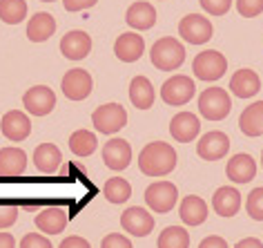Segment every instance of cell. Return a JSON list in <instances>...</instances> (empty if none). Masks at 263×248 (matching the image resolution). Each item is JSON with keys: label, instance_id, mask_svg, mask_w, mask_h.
I'll return each mask as SVG.
<instances>
[{"label": "cell", "instance_id": "cell-1", "mask_svg": "<svg viewBox=\"0 0 263 248\" xmlns=\"http://www.w3.org/2000/svg\"><path fill=\"white\" fill-rule=\"evenodd\" d=\"M139 168L147 177H165L176 168V152L165 141H152L139 154Z\"/></svg>", "mask_w": 263, "mask_h": 248}, {"label": "cell", "instance_id": "cell-2", "mask_svg": "<svg viewBox=\"0 0 263 248\" xmlns=\"http://www.w3.org/2000/svg\"><path fill=\"white\" fill-rule=\"evenodd\" d=\"M152 63L156 69H163V72H170V69H179L183 61H185V47L176 41L172 36H165V38H159L154 45H152Z\"/></svg>", "mask_w": 263, "mask_h": 248}, {"label": "cell", "instance_id": "cell-3", "mask_svg": "<svg viewBox=\"0 0 263 248\" xmlns=\"http://www.w3.org/2000/svg\"><path fill=\"white\" fill-rule=\"evenodd\" d=\"M230 110H232V101H230V94L223 87H208L199 96V112L208 121L226 119Z\"/></svg>", "mask_w": 263, "mask_h": 248}, {"label": "cell", "instance_id": "cell-4", "mask_svg": "<svg viewBox=\"0 0 263 248\" xmlns=\"http://www.w3.org/2000/svg\"><path fill=\"white\" fill-rule=\"evenodd\" d=\"M91 123L101 134H114L118 130L125 128L127 123V112L118 103H105V105L96 108L91 114Z\"/></svg>", "mask_w": 263, "mask_h": 248}, {"label": "cell", "instance_id": "cell-5", "mask_svg": "<svg viewBox=\"0 0 263 248\" xmlns=\"http://www.w3.org/2000/svg\"><path fill=\"white\" fill-rule=\"evenodd\" d=\"M192 69H194V76L196 78L212 83V81H219V78L226 74L228 61H226V56H223L221 51L208 49V51H201V54L194 58Z\"/></svg>", "mask_w": 263, "mask_h": 248}, {"label": "cell", "instance_id": "cell-6", "mask_svg": "<svg viewBox=\"0 0 263 248\" xmlns=\"http://www.w3.org/2000/svg\"><path fill=\"white\" fill-rule=\"evenodd\" d=\"M194 92H196L194 81L190 76H183V74L167 78L161 87V96L167 105H185V103L194 96Z\"/></svg>", "mask_w": 263, "mask_h": 248}, {"label": "cell", "instance_id": "cell-7", "mask_svg": "<svg viewBox=\"0 0 263 248\" xmlns=\"http://www.w3.org/2000/svg\"><path fill=\"white\" fill-rule=\"evenodd\" d=\"M176 199H179V190H176L174 184L170 181H156L145 190V201L147 206L152 208L154 212L165 215L176 206Z\"/></svg>", "mask_w": 263, "mask_h": 248}, {"label": "cell", "instance_id": "cell-8", "mask_svg": "<svg viewBox=\"0 0 263 248\" xmlns=\"http://www.w3.org/2000/svg\"><path fill=\"white\" fill-rule=\"evenodd\" d=\"M179 34H181L183 41L190 43V45H203L212 38V23H210L205 16L190 14L185 18H181Z\"/></svg>", "mask_w": 263, "mask_h": 248}, {"label": "cell", "instance_id": "cell-9", "mask_svg": "<svg viewBox=\"0 0 263 248\" xmlns=\"http://www.w3.org/2000/svg\"><path fill=\"white\" fill-rule=\"evenodd\" d=\"M23 105L29 114L34 116H45L49 114L51 110L56 108V94L54 90L47 87V85H36V87H29L23 96Z\"/></svg>", "mask_w": 263, "mask_h": 248}, {"label": "cell", "instance_id": "cell-10", "mask_svg": "<svg viewBox=\"0 0 263 248\" xmlns=\"http://www.w3.org/2000/svg\"><path fill=\"white\" fill-rule=\"evenodd\" d=\"M121 226H123V231H127L129 235H134V237H145V235H149L154 228V217H152V212L145 210V208L132 206L127 210H123Z\"/></svg>", "mask_w": 263, "mask_h": 248}, {"label": "cell", "instance_id": "cell-11", "mask_svg": "<svg viewBox=\"0 0 263 248\" xmlns=\"http://www.w3.org/2000/svg\"><path fill=\"white\" fill-rule=\"evenodd\" d=\"M230 150V139L228 134L219 132V130H212V132H205L196 143V154L205 161H216L221 156H226Z\"/></svg>", "mask_w": 263, "mask_h": 248}, {"label": "cell", "instance_id": "cell-12", "mask_svg": "<svg viewBox=\"0 0 263 248\" xmlns=\"http://www.w3.org/2000/svg\"><path fill=\"white\" fill-rule=\"evenodd\" d=\"M91 76L85 69H69L63 76V94L69 101H83L91 94Z\"/></svg>", "mask_w": 263, "mask_h": 248}, {"label": "cell", "instance_id": "cell-13", "mask_svg": "<svg viewBox=\"0 0 263 248\" xmlns=\"http://www.w3.org/2000/svg\"><path fill=\"white\" fill-rule=\"evenodd\" d=\"M0 130H3V134L7 136L9 141H25L31 132V121L29 116L21 112V110H11L3 116V121H0Z\"/></svg>", "mask_w": 263, "mask_h": 248}, {"label": "cell", "instance_id": "cell-14", "mask_svg": "<svg viewBox=\"0 0 263 248\" xmlns=\"http://www.w3.org/2000/svg\"><path fill=\"white\" fill-rule=\"evenodd\" d=\"M103 159L105 166L111 170H125L132 161V146L125 139H111L103 148Z\"/></svg>", "mask_w": 263, "mask_h": 248}, {"label": "cell", "instance_id": "cell-15", "mask_svg": "<svg viewBox=\"0 0 263 248\" xmlns=\"http://www.w3.org/2000/svg\"><path fill=\"white\" fill-rule=\"evenodd\" d=\"M27 168V154L25 150L11 146L0 150V177L3 179H14L21 177Z\"/></svg>", "mask_w": 263, "mask_h": 248}, {"label": "cell", "instance_id": "cell-16", "mask_svg": "<svg viewBox=\"0 0 263 248\" xmlns=\"http://www.w3.org/2000/svg\"><path fill=\"white\" fill-rule=\"evenodd\" d=\"M61 51L69 61H83L85 56L91 51V38L81 29H74L69 34L63 36L61 41Z\"/></svg>", "mask_w": 263, "mask_h": 248}, {"label": "cell", "instance_id": "cell-17", "mask_svg": "<svg viewBox=\"0 0 263 248\" xmlns=\"http://www.w3.org/2000/svg\"><path fill=\"white\" fill-rule=\"evenodd\" d=\"M143 51H145V41H143L141 34H132V31L129 34H121L114 43V54L123 63L139 61L143 56Z\"/></svg>", "mask_w": 263, "mask_h": 248}, {"label": "cell", "instance_id": "cell-18", "mask_svg": "<svg viewBox=\"0 0 263 248\" xmlns=\"http://www.w3.org/2000/svg\"><path fill=\"white\" fill-rule=\"evenodd\" d=\"M199 130H201V123L196 119V114H192V112H179L172 121H170V134H172L179 143L194 141L196 134H199Z\"/></svg>", "mask_w": 263, "mask_h": 248}, {"label": "cell", "instance_id": "cell-19", "mask_svg": "<svg viewBox=\"0 0 263 248\" xmlns=\"http://www.w3.org/2000/svg\"><path fill=\"white\" fill-rule=\"evenodd\" d=\"M226 174L230 181L234 184H248V181L254 179L256 174V163L250 154L241 152V154H234L232 159L228 161V168H226Z\"/></svg>", "mask_w": 263, "mask_h": 248}, {"label": "cell", "instance_id": "cell-20", "mask_svg": "<svg viewBox=\"0 0 263 248\" xmlns=\"http://www.w3.org/2000/svg\"><path fill=\"white\" fill-rule=\"evenodd\" d=\"M230 90L239 99H252V96L261 90V78L254 69H239L230 78Z\"/></svg>", "mask_w": 263, "mask_h": 248}, {"label": "cell", "instance_id": "cell-21", "mask_svg": "<svg viewBox=\"0 0 263 248\" xmlns=\"http://www.w3.org/2000/svg\"><path fill=\"white\" fill-rule=\"evenodd\" d=\"M212 206H214V212L219 215V217H234L241 208V192L232 186H223L214 192Z\"/></svg>", "mask_w": 263, "mask_h": 248}, {"label": "cell", "instance_id": "cell-22", "mask_svg": "<svg viewBox=\"0 0 263 248\" xmlns=\"http://www.w3.org/2000/svg\"><path fill=\"white\" fill-rule=\"evenodd\" d=\"M67 226V210L65 208H45L36 215V228L47 235H58Z\"/></svg>", "mask_w": 263, "mask_h": 248}, {"label": "cell", "instance_id": "cell-23", "mask_svg": "<svg viewBox=\"0 0 263 248\" xmlns=\"http://www.w3.org/2000/svg\"><path fill=\"white\" fill-rule=\"evenodd\" d=\"M125 21H127V25L134 29H141V31L149 29V27H154V23H156V9L149 3H143L141 0V3H134L127 9Z\"/></svg>", "mask_w": 263, "mask_h": 248}, {"label": "cell", "instance_id": "cell-24", "mask_svg": "<svg viewBox=\"0 0 263 248\" xmlns=\"http://www.w3.org/2000/svg\"><path fill=\"white\" fill-rule=\"evenodd\" d=\"M129 101L139 110H149L154 105V87L145 76H136L129 83Z\"/></svg>", "mask_w": 263, "mask_h": 248}, {"label": "cell", "instance_id": "cell-25", "mask_svg": "<svg viewBox=\"0 0 263 248\" xmlns=\"http://www.w3.org/2000/svg\"><path fill=\"white\" fill-rule=\"evenodd\" d=\"M179 215H181V219L185 221L187 226H199V224H203V221L208 219V206H205V201H203L201 197L190 194V197H185L181 201Z\"/></svg>", "mask_w": 263, "mask_h": 248}, {"label": "cell", "instance_id": "cell-26", "mask_svg": "<svg viewBox=\"0 0 263 248\" xmlns=\"http://www.w3.org/2000/svg\"><path fill=\"white\" fill-rule=\"evenodd\" d=\"M56 31V21L51 14L38 11V14L27 23V38L31 43H43Z\"/></svg>", "mask_w": 263, "mask_h": 248}, {"label": "cell", "instance_id": "cell-27", "mask_svg": "<svg viewBox=\"0 0 263 248\" xmlns=\"http://www.w3.org/2000/svg\"><path fill=\"white\" fill-rule=\"evenodd\" d=\"M239 128L246 136L263 134V101H256L243 110V114L239 119Z\"/></svg>", "mask_w": 263, "mask_h": 248}, {"label": "cell", "instance_id": "cell-28", "mask_svg": "<svg viewBox=\"0 0 263 248\" xmlns=\"http://www.w3.org/2000/svg\"><path fill=\"white\" fill-rule=\"evenodd\" d=\"M61 161H63V154L54 143H41L34 152V163L41 172H47V174L56 172Z\"/></svg>", "mask_w": 263, "mask_h": 248}, {"label": "cell", "instance_id": "cell-29", "mask_svg": "<svg viewBox=\"0 0 263 248\" xmlns=\"http://www.w3.org/2000/svg\"><path fill=\"white\" fill-rule=\"evenodd\" d=\"M96 148H98V139L89 130H76V132L69 136V150L76 156H89L96 152Z\"/></svg>", "mask_w": 263, "mask_h": 248}, {"label": "cell", "instance_id": "cell-30", "mask_svg": "<svg viewBox=\"0 0 263 248\" xmlns=\"http://www.w3.org/2000/svg\"><path fill=\"white\" fill-rule=\"evenodd\" d=\"M27 16V3L25 0H0V21L7 25H18Z\"/></svg>", "mask_w": 263, "mask_h": 248}, {"label": "cell", "instance_id": "cell-31", "mask_svg": "<svg viewBox=\"0 0 263 248\" xmlns=\"http://www.w3.org/2000/svg\"><path fill=\"white\" fill-rule=\"evenodd\" d=\"M103 194L109 204H125L132 194V186H129V181H125L121 177H111L103 186Z\"/></svg>", "mask_w": 263, "mask_h": 248}, {"label": "cell", "instance_id": "cell-32", "mask_svg": "<svg viewBox=\"0 0 263 248\" xmlns=\"http://www.w3.org/2000/svg\"><path fill=\"white\" fill-rule=\"evenodd\" d=\"M190 246V233L181 226H170L161 233L159 248H187Z\"/></svg>", "mask_w": 263, "mask_h": 248}, {"label": "cell", "instance_id": "cell-33", "mask_svg": "<svg viewBox=\"0 0 263 248\" xmlns=\"http://www.w3.org/2000/svg\"><path fill=\"white\" fill-rule=\"evenodd\" d=\"M248 215L256 221H263V188H254L252 192L248 194Z\"/></svg>", "mask_w": 263, "mask_h": 248}, {"label": "cell", "instance_id": "cell-34", "mask_svg": "<svg viewBox=\"0 0 263 248\" xmlns=\"http://www.w3.org/2000/svg\"><path fill=\"white\" fill-rule=\"evenodd\" d=\"M236 11L239 16L254 18L263 11V0H236Z\"/></svg>", "mask_w": 263, "mask_h": 248}, {"label": "cell", "instance_id": "cell-35", "mask_svg": "<svg viewBox=\"0 0 263 248\" xmlns=\"http://www.w3.org/2000/svg\"><path fill=\"white\" fill-rule=\"evenodd\" d=\"M199 3H201V7L212 16H223L232 7V0H199Z\"/></svg>", "mask_w": 263, "mask_h": 248}, {"label": "cell", "instance_id": "cell-36", "mask_svg": "<svg viewBox=\"0 0 263 248\" xmlns=\"http://www.w3.org/2000/svg\"><path fill=\"white\" fill-rule=\"evenodd\" d=\"M101 248H134L132 241L121 233H111L101 241Z\"/></svg>", "mask_w": 263, "mask_h": 248}, {"label": "cell", "instance_id": "cell-37", "mask_svg": "<svg viewBox=\"0 0 263 248\" xmlns=\"http://www.w3.org/2000/svg\"><path fill=\"white\" fill-rule=\"evenodd\" d=\"M21 248H51L49 239H45L41 233H29L21 241Z\"/></svg>", "mask_w": 263, "mask_h": 248}, {"label": "cell", "instance_id": "cell-38", "mask_svg": "<svg viewBox=\"0 0 263 248\" xmlns=\"http://www.w3.org/2000/svg\"><path fill=\"white\" fill-rule=\"evenodd\" d=\"M16 219H18V210L14 206H0V231L14 226Z\"/></svg>", "mask_w": 263, "mask_h": 248}, {"label": "cell", "instance_id": "cell-39", "mask_svg": "<svg viewBox=\"0 0 263 248\" xmlns=\"http://www.w3.org/2000/svg\"><path fill=\"white\" fill-rule=\"evenodd\" d=\"M63 5L67 11H83V9L94 7L96 0H63Z\"/></svg>", "mask_w": 263, "mask_h": 248}, {"label": "cell", "instance_id": "cell-40", "mask_svg": "<svg viewBox=\"0 0 263 248\" xmlns=\"http://www.w3.org/2000/svg\"><path fill=\"white\" fill-rule=\"evenodd\" d=\"M58 248H91V246H89V241L85 237H76V235H71V237L63 239Z\"/></svg>", "mask_w": 263, "mask_h": 248}, {"label": "cell", "instance_id": "cell-41", "mask_svg": "<svg viewBox=\"0 0 263 248\" xmlns=\"http://www.w3.org/2000/svg\"><path fill=\"white\" fill-rule=\"evenodd\" d=\"M199 248H230V246H228L226 239L219 237V235H210V237H205L201 241Z\"/></svg>", "mask_w": 263, "mask_h": 248}, {"label": "cell", "instance_id": "cell-42", "mask_svg": "<svg viewBox=\"0 0 263 248\" xmlns=\"http://www.w3.org/2000/svg\"><path fill=\"white\" fill-rule=\"evenodd\" d=\"M0 248H16V239L11 233H0Z\"/></svg>", "mask_w": 263, "mask_h": 248}, {"label": "cell", "instance_id": "cell-43", "mask_svg": "<svg viewBox=\"0 0 263 248\" xmlns=\"http://www.w3.org/2000/svg\"><path fill=\"white\" fill-rule=\"evenodd\" d=\"M234 248H263V244L259 239H254V237H246V239H241Z\"/></svg>", "mask_w": 263, "mask_h": 248}, {"label": "cell", "instance_id": "cell-44", "mask_svg": "<svg viewBox=\"0 0 263 248\" xmlns=\"http://www.w3.org/2000/svg\"><path fill=\"white\" fill-rule=\"evenodd\" d=\"M43 3H54V0H43Z\"/></svg>", "mask_w": 263, "mask_h": 248}, {"label": "cell", "instance_id": "cell-45", "mask_svg": "<svg viewBox=\"0 0 263 248\" xmlns=\"http://www.w3.org/2000/svg\"><path fill=\"white\" fill-rule=\"evenodd\" d=\"M261 166H263V152H261Z\"/></svg>", "mask_w": 263, "mask_h": 248}]
</instances>
